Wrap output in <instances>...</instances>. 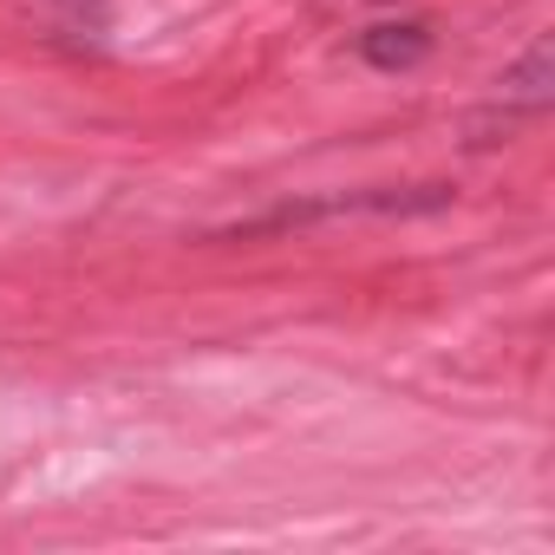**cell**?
I'll list each match as a JSON object with an SVG mask.
<instances>
[{
  "instance_id": "1",
  "label": "cell",
  "mask_w": 555,
  "mask_h": 555,
  "mask_svg": "<svg viewBox=\"0 0 555 555\" xmlns=\"http://www.w3.org/2000/svg\"><path fill=\"white\" fill-rule=\"evenodd\" d=\"M425 53H431V27H418V21H386V27L360 34V60L379 73H412Z\"/></svg>"
},
{
  "instance_id": "2",
  "label": "cell",
  "mask_w": 555,
  "mask_h": 555,
  "mask_svg": "<svg viewBox=\"0 0 555 555\" xmlns=\"http://www.w3.org/2000/svg\"><path fill=\"white\" fill-rule=\"evenodd\" d=\"M548 86H555V79H548V40H535V47L503 73V99H522L529 112H542V105H548Z\"/></svg>"
}]
</instances>
